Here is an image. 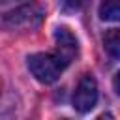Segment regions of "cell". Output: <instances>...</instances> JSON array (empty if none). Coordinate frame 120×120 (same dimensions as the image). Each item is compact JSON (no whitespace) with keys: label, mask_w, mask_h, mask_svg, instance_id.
I'll return each mask as SVG.
<instances>
[{"label":"cell","mask_w":120,"mask_h":120,"mask_svg":"<svg viewBox=\"0 0 120 120\" xmlns=\"http://www.w3.org/2000/svg\"><path fill=\"white\" fill-rule=\"evenodd\" d=\"M41 17H43V9L36 4H30V6H22V8H17L15 11L6 13L0 19V24L8 30L34 28L41 22Z\"/></svg>","instance_id":"cell-2"},{"label":"cell","mask_w":120,"mask_h":120,"mask_svg":"<svg viewBox=\"0 0 120 120\" xmlns=\"http://www.w3.org/2000/svg\"><path fill=\"white\" fill-rule=\"evenodd\" d=\"M98 101V84L92 75H82L73 92V107L79 112H90Z\"/></svg>","instance_id":"cell-3"},{"label":"cell","mask_w":120,"mask_h":120,"mask_svg":"<svg viewBox=\"0 0 120 120\" xmlns=\"http://www.w3.org/2000/svg\"><path fill=\"white\" fill-rule=\"evenodd\" d=\"M99 19L116 22L120 21V0H101L99 4Z\"/></svg>","instance_id":"cell-5"},{"label":"cell","mask_w":120,"mask_h":120,"mask_svg":"<svg viewBox=\"0 0 120 120\" xmlns=\"http://www.w3.org/2000/svg\"><path fill=\"white\" fill-rule=\"evenodd\" d=\"M103 45H105V51L112 58H120V28L109 30L103 38Z\"/></svg>","instance_id":"cell-6"},{"label":"cell","mask_w":120,"mask_h":120,"mask_svg":"<svg viewBox=\"0 0 120 120\" xmlns=\"http://www.w3.org/2000/svg\"><path fill=\"white\" fill-rule=\"evenodd\" d=\"M54 41H56V52H54V56L64 66H68L77 56V51H79V45H77L75 36L66 26H58L54 30Z\"/></svg>","instance_id":"cell-4"},{"label":"cell","mask_w":120,"mask_h":120,"mask_svg":"<svg viewBox=\"0 0 120 120\" xmlns=\"http://www.w3.org/2000/svg\"><path fill=\"white\" fill-rule=\"evenodd\" d=\"M112 86H114V92L120 96V71L114 75V79H112Z\"/></svg>","instance_id":"cell-8"},{"label":"cell","mask_w":120,"mask_h":120,"mask_svg":"<svg viewBox=\"0 0 120 120\" xmlns=\"http://www.w3.org/2000/svg\"><path fill=\"white\" fill-rule=\"evenodd\" d=\"M11 2H19V0H0V4H11Z\"/></svg>","instance_id":"cell-10"},{"label":"cell","mask_w":120,"mask_h":120,"mask_svg":"<svg viewBox=\"0 0 120 120\" xmlns=\"http://www.w3.org/2000/svg\"><path fill=\"white\" fill-rule=\"evenodd\" d=\"M88 0H60V6L66 13H73V11H81L86 6Z\"/></svg>","instance_id":"cell-7"},{"label":"cell","mask_w":120,"mask_h":120,"mask_svg":"<svg viewBox=\"0 0 120 120\" xmlns=\"http://www.w3.org/2000/svg\"><path fill=\"white\" fill-rule=\"evenodd\" d=\"M98 120H114V118H112V116H111L109 112H103V114H101V116H99Z\"/></svg>","instance_id":"cell-9"},{"label":"cell","mask_w":120,"mask_h":120,"mask_svg":"<svg viewBox=\"0 0 120 120\" xmlns=\"http://www.w3.org/2000/svg\"><path fill=\"white\" fill-rule=\"evenodd\" d=\"M64 68L66 66L54 54H49V52H36V54L28 56L30 73L43 84H51V82L58 81V77H60Z\"/></svg>","instance_id":"cell-1"}]
</instances>
